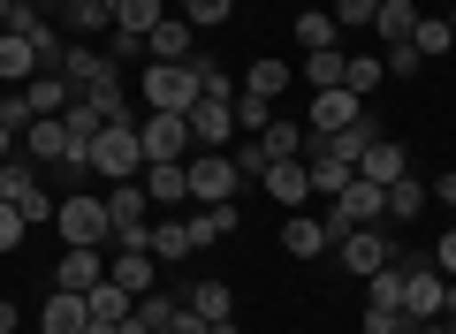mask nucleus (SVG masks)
<instances>
[{
  "label": "nucleus",
  "mask_w": 456,
  "mask_h": 334,
  "mask_svg": "<svg viewBox=\"0 0 456 334\" xmlns=\"http://www.w3.org/2000/svg\"><path fill=\"white\" fill-rule=\"evenodd\" d=\"M92 167H99L107 183H137V175H145V144H137V122H107V129H99V137H92Z\"/></svg>",
  "instance_id": "f03ea898"
},
{
  "label": "nucleus",
  "mask_w": 456,
  "mask_h": 334,
  "mask_svg": "<svg viewBox=\"0 0 456 334\" xmlns=\"http://www.w3.org/2000/svg\"><path fill=\"white\" fill-rule=\"evenodd\" d=\"M31 191H38V159H31V152H23V159H0V198L23 206Z\"/></svg>",
  "instance_id": "7c9ffc66"
},
{
  "label": "nucleus",
  "mask_w": 456,
  "mask_h": 334,
  "mask_svg": "<svg viewBox=\"0 0 456 334\" xmlns=\"http://www.w3.org/2000/svg\"><path fill=\"white\" fill-rule=\"evenodd\" d=\"M183 304H191L206 327H221V319H236V304H228V281H191L183 289Z\"/></svg>",
  "instance_id": "b1692460"
},
{
  "label": "nucleus",
  "mask_w": 456,
  "mask_h": 334,
  "mask_svg": "<svg viewBox=\"0 0 456 334\" xmlns=\"http://www.w3.org/2000/svg\"><path fill=\"white\" fill-rule=\"evenodd\" d=\"M380 69H388V77H419V46H388V53H380Z\"/></svg>",
  "instance_id": "37998d69"
},
{
  "label": "nucleus",
  "mask_w": 456,
  "mask_h": 334,
  "mask_svg": "<svg viewBox=\"0 0 456 334\" xmlns=\"http://www.w3.org/2000/svg\"><path fill=\"white\" fill-rule=\"evenodd\" d=\"M411 334H449V327H441V319H419V327H411Z\"/></svg>",
  "instance_id": "603ef678"
},
{
  "label": "nucleus",
  "mask_w": 456,
  "mask_h": 334,
  "mask_svg": "<svg viewBox=\"0 0 456 334\" xmlns=\"http://www.w3.org/2000/svg\"><path fill=\"white\" fill-rule=\"evenodd\" d=\"M53 228H61V243H84V251H107L114 243L107 198H92V191H69L61 206H53Z\"/></svg>",
  "instance_id": "f257e3e1"
},
{
  "label": "nucleus",
  "mask_w": 456,
  "mask_h": 334,
  "mask_svg": "<svg viewBox=\"0 0 456 334\" xmlns=\"http://www.w3.org/2000/svg\"><path fill=\"white\" fill-rule=\"evenodd\" d=\"M183 122H191V144H206V152H228V137H236V107L228 99H198Z\"/></svg>",
  "instance_id": "6e6552de"
},
{
  "label": "nucleus",
  "mask_w": 456,
  "mask_h": 334,
  "mask_svg": "<svg viewBox=\"0 0 456 334\" xmlns=\"http://www.w3.org/2000/svg\"><path fill=\"white\" fill-rule=\"evenodd\" d=\"M61 23L77 38H92V31H114V0H61Z\"/></svg>",
  "instance_id": "bb28decb"
},
{
  "label": "nucleus",
  "mask_w": 456,
  "mask_h": 334,
  "mask_svg": "<svg viewBox=\"0 0 456 334\" xmlns=\"http://www.w3.org/2000/svg\"><path fill=\"white\" fill-rule=\"evenodd\" d=\"M449 31H456V8H449Z\"/></svg>",
  "instance_id": "6e6d98bb"
},
{
  "label": "nucleus",
  "mask_w": 456,
  "mask_h": 334,
  "mask_svg": "<svg viewBox=\"0 0 456 334\" xmlns=\"http://www.w3.org/2000/svg\"><path fill=\"white\" fill-rule=\"evenodd\" d=\"M175 312H183V297H175V289H145L130 319H137V327H145V334H160V327H167V319H175Z\"/></svg>",
  "instance_id": "c756f323"
},
{
  "label": "nucleus",
  "mask_w": 456,
  "mask_h": 334,
  "mask_svg": "<svg viewBox=\"0 0 456 334\" xmlns=\"http://www.w3.org/2000/svg\"><path fill=\"white\" fill-rule=\"evenodd\" d=\"M145 251L160 258V266H175V258H191V228H183V221H160V228L145 236Z\"/></svg>",
  "instance_id": "f704fd0d"
},
{
  "label": "nucleus",
  "mask_w": 456,
  "mask_h": 334,
  "mask_svg": "<svg viewBox=\"0 0 456 334\" xmlns=\"http://www.w3.org/2000/svg\"><path fill=\"white\" fill-rule=\"evenodd\" d=\"M137 144H145V167H152V159H183V152H191V122L152 107L145 122H137Z\"/></svg>",
  "instance_id": "423d86ee"
},
{
  "label": "nucleus",
  "mask_w": 456,
  "mask_h": 334,
  "mask_svg": "<svg viewBox=\"0 0 456 334\" xmlns=\"http://www.w3.org/2000/svg\"><path fill=\"white\" fill-rule=\"evenodd\" d=\"M99 281H107V251L69 243V251H61V273H53V289H77V297H84V289H99Z\"/></svg>",
  "instance_id": "2eb2a0df"
},
{
  "label": "nucleus",
  "mask_w": 456,
  "mask_h": 334,
  "mask_svg": "<svg viewBox=\"0 0 456 334\" xmlns=\"http://www.w3.org/2000/svg\"><path fill=\"white\" fill-rule=\"evenodd\" d=\"M395 304H403L411 327H419V319H441V304H449V273L411 258V266H403V289H395Z\"/></svg>",
  "instance_id": "20e7f679"
},
{
  "label": "nucleus",
  "mask_w": 456,
  "mask_h": 334,
  "mask_svg": "<svg viewBox=\"0 0 456 334\" xmlns=\"http://www.w3.org/2000/svg\"><path fill=\"white\" fill-rule=\"evenodd\" d=\"M160 334H213V327H206V319H198V312H191V304H183V312H175V319H167V327H160Z\"/></svg>",
  "instance_id": "49530a36"
},
{
  "label": "nucleus",
  "mask_w": 456,
  "mask_h": 334,
  "mask_svg": "<svg viewBox=\"0 0 456 334\" xmlns=\"http://www.w3.org/2000/svg\"><path fill=\"white\" fill-rule=\"evenodd\" d=\"M305 137H312V129H305V122H289V114H274V122L259 129L266 159H305Z\"/></svg>",
  "instance_id": "412c9836"
},
{
  "label": "nucleus",
  "mask_w": 456,
  "mask_h": 334,
  "mask_svg": "<svg viewBox=\"0 0 456 334\" xmlns=\"http://www.w3.org/2000/svg\"><path fill=\"white\" fill-rule=\"evenodd\" d=\"M244 92H251V99H281V92H289V61H274V53L251 61V69H244Z\"/></svg>",
  "instance_id": "c85d7f7f"
},
{
  "label": "nucleus",
  "mask_w": 456,
  "mask_h": 334,
  "mask_svg": "<svg viewBox=\"0 0 456 334\" xmlns=\"http://www.w3.org/2000/svg\"><path fill=\"white\" fill-rule=\"evenodd\" d=\"M403 334H411V327H403Z\"/></svg>",
  "instance_id": "4d7b16f0"
},
{
  "label": "nucleus",
  "mask_w": 456,
  "mask_h": 334,
  "mask_svg": "<svg viewBox=\"0 0 456 334\" xmlns=\"http://www.w3.org/2000/svg\"><path fill=\"white\" fill-rule=\"evenodd\" d=\"M411 319H403V304H380V297H365V334H403Z\"/></svg>",
  "instance_id": "4c0bfd02"
},
{
  "label": "nucleus",
  "mask_w": 456,
  "mask_h": 334,
  "mask_svg": "<svg viewBox=\"0 0 456 334\" xmlns=\"http://www.w3.org/2000/svg\"><path fill=\"white\" fill-rule=\"evenodd\" d=\"M160 16H167V0H114V31H130V38H152Z\"/></svg>",
  "instance_id": "cd10ccee"
},
{
  "label": "nucleus",
  "mask_w": 456,
  "mask_h": 334,
  "mask_svg": "<svg viewBox=\"0 0 456 334\" xmlns=\"http://www.w3.org/2000/svg\"><path fill=\"white\" fill-rule=\"evenodd\" d=\"M31 77H38V53H31V38L0 31V84H31Z\"/></svg>",
  "instance_id": "a878e982"
},
{
  "label": "nucleus",
  "mask_w": 456,
  "mask_h": 334,
  "mask_svg": "<svg viewBox=\"0 0 456 334\" xmlns=\"http://www.w3.org/2000/svg\"><path fill=\"white\" fill-rule=\"evenodd\" d=\"M107 281L130 289V297H145V289H160V258H152V251H114L107 258Z\"/></svg>",
  "instance_id": "f8f14e48"
},
{
  "label": "nucleus",
  "mask_w": 456,
  "mask_h": 334,
  "mask_svg": "<svg viewBox=\"0 0 456 334\" xmlns=\"http://www.w3.org/2000/svg\"><path fill=\"white\" fill-rule=\"evenodd\" d=\"M380 84H388V69H380V53H350V77H342V92H350V99H373Z\"/></svg>",
  "instance_id": "473e14b6"
},
{
  "label": "nucleus",
  "mask_w": 456,
  "mask_h": 334,
  "mask_svg": "<svg viewBox=\"0 0 456 334\" xmlns=\"http://www.w3.org/2000/svg\"><path fill=\"white\" fill-rule=\"evenodd\" d=\"M92 327V312H84L77 289H46V304H38V334H84Z\"/></svg>",
  "instance_id": "1a4fd4ad"
},
{
  "label": "nucleus",
  "mask_w": 456,
  "mask_h": 334,
  "mask_svg": "<svg viewBox=\"0 0 456 334\" xmlns=\"http://www.w3.org/2000/svg\"><path fill=\"white\" fill-rule=\"evenodd\" d=\"M130 289H114V281H99V289H84V312H92V327H122L130 319Z\"/></svg>",
  "instance_id": "6ab92c4d"
},
{
  "label": "nucleus",
  "mask_w": 456,
  "mask_h": 334,
  "mask_svg": "<svg viewBox=\"0 0 456 334\" xmlns=\"http://www.w3.org/2000/svg\"><path fill=\"white\" fill-rule=\"evenodd\" d=\"M281 243H289V258H320V251H335V236H327V221H305V213H289V228H281Z\"/></svg>",
  "instance_id": "5701e85b"
},
{
  "label": "nucleus",
  "mask_w": 456,
  "mask_h": 334,
  "mask_svg": "<svg viewBox=\"0 0 456 334\" xmlns=\"http://www.w3.org/2000/svg\"><path fill=\"white\" fill-rule=\"evenodd\" d=\"M16 92H23V107H31V122H53V114H69V107H77L69 77H31V84H16Z\"/></svg>",
  "instance_id": "4468645a"
},
{
  "label": "nucleus",
  "mask_w": 456,
  "mask_h": 334,
  "mask_svg": "<svg viewBox=\"0 0 456 334\" xmlns=\"http://www.w3.org/2000/svg\"><path fill=\"white\" fill-rule=\"evenodd\" d=\"M0 334H23V327H16V304H0Z\"/></svg>",
  "instance_id": "3c124183"
},
{
  "label": "nucleus",
  "mask_w": 456,
  "mask_h": 334,
  "mask_svg": "<svg viewBox=\"0 0 456 334\" xmlns=\"http://www.w3.org/2000/svg\"><path fill=\"white\" fill-rule=\"evenodd\" d=\"M228 8H236V0H183L175 16H183V23L198 31V23H228Z\"/></svg>",
  "instance_id": "ea45409f"
},
{
  "label": "nucleus",
  "mask_w": 456,
  "mask_h": 334,
  "mask_svg": "<svg viewBox=\"0 0 456 334\" xmlns=\"http://www.w3.org/2000/svg\"><path fill=\"white\" fill-rule=\"evenodd\" d=\"M23 236H31V221H23V213L8 206V198H0V251H16Z\"/></svg>",
  "instance_id": "79ce46f5"
},
{
  "label": "nucleus",
  "mask_w": 456,
  "mask_h": 334,
  "mask_svg": "<svg viewBox=\"0 0 456 334\" xmlns=\"http://www.w3.org/2000/svg\"><path fill=\"white\" fill-rule=\"evenodd\" d=\"M236 183H244V175H236V159H228V152H206L191 167V198H198V206H236Z\"/></svg>",
  "instance_id": "0eeeda50"
},
{
  "label": "nucleus",
  "mask_w": 456,
  "mask_h": 334,
  "mask_svg": "<svg viewBox=\"0 0 456 334\" xmlns=\"http://www.w3.org/2000/svg\"><path fill=\"white\" fill-rule=\"evenodd\" d=\"M145 198L152 206H183V198H191V167H183V159H152L145 167Z\"/></svg>",
  "instance_id": "dca6fc26"
},
{
  "label": "nucleus",
  "mask_w": 456,
  "mask_h": 334,
  "mask_svg": "<svg viewBox=\"0 0 456 334\" xmlns=\"http://www.w3.org/2000/svg\"><path fill=\"white\" fill-rule=\"evenodd\" d=\"M145 53H152V61H191V23H183V16H160V23H152V38H145Z\"/></svg>",
  "instance_id": "f3484780"
},
{
  "label": "nucleus",
  "mask_w": 456,
  "mask_h": 334,
  "mask_svg": "<svg viewBox=\"0 0 456 334\" xmlns=\"http://www.w3.org/2000/svg\"><path fill=\"white\" fill-rule=\"evenodd\" d=\"M0 122L16 129V137H23V129H31V107H23V92H8V99H0Z\"/></svg>",
  "instance_id": "c03bdc74"
},
{
  "label": "nucleus",
  "mask_w": 456,
  "mask_h": 334,
  "mask_svg": "<svg viewBox=\"0 0 456 334\" xmlns=\"http://www.w3.org/2000/svg\"><path fill=\"white\" fill-rule=\"evenodd\" d=\"M198 69L191 61H152L145 69V107H160V114H191L198 107Z\"/></svg>",
  "instance_id": "7ed1b4c3"
},
{
  "label": "nucleus",
  "mask_w": 456,
  "mask_h": 334,
  "mask_svg": "<svg viewBox=\"0 0 456 334\" xmlns=\"http://www.w3.org/2000/svg\"><path fill=\"white\" fill-rule=\"evenodd\" d=\"M411 46H419V61H441V53H456V31H449V16H419Z\"/></svg>",
  "instance_id": "2f4dec72"
},
{
  "label": "nucleus",
  "mask_w": 456,
  "mask_h": 334,
  "mask_svg": "<svg viewBox=\"0 0 456 334\" xmlns=\"http://www.w3.org/2000/svg\"><path fill=\"white\" fill-rule=\"evenodd\" d=\"M191 251H206V243H221V236H236V206H198L191 221Z\"/></svg>",
  "instance_id": "4be33fe9"
},
{
  "label": "nucleus",
  "mask_w": 456,
  "mask_h": 334,
  "mask_svg": "<svg viewBox=\"0 0 456 334\" xmlns=\"http://www.w3.org/2000/svg\"><path fill=\"white\" fill-rule=\"evenodd\" d=\"M434 198H441V206H456V167H449V175L434 183Z\"/></svg>",
  "instance_id": "09e8293b"
},
{
  "label": "nucleus",
  "mask_w": 456,
  "mask_h": 334,
  "mask_svg": "<svg viewBox=\"0 0 456 334\" xmlns=\"http://www.w3.org/2000/svg\"><path fill=\"white\" fill-rule=\"evenodd\" d=\"M335 258H342V273L373 281L380 266H395V236H388V228H350V236L335 243Z\"/></svg>",
  "instance_id": "39448f33"
},
{
  "label": "nucleus",
  "mask_w": 456,
  "mask_h": 334,
  "mask_svg": "<svg viewBox=\"0 0 456 334\" xmlns=\"http://www.w3.org/2000/svg\"><path fill=\"white\" fill-rule=\"evenodd\" d=\"M213 334H236V319H221V327H213Z\"/></svg>",
  "instance_id": "5fc2aeb1"
},
{
  "label": "nucleus",
  "mask_w": 456,
  "mask_h": 334,
  "mask_svg": "<svg viewBox=\"0 0 456 334\" xmlns=\"http://www.w3.org/2000/svg\"><path fill=\"white\" fill-rule=\"evenodd\" d=\"M228 107H236V129H244V137H259V129L274 122V99H251V92H236Z\"/></svg>",
  "instance_id": "e433bc0d"
},
{
  "label": "nucleus",
  "mask_w": 456,
  "mask_h": 334,
  "mask_svg": "<svg viewBox=\"0 0 456 334\" xmlns=\"http://www.w3.org/2000/svg\"><path fill=\"white\" fill-rule=\"evenodd\" d=\"M0 159H16V129L8 122H0Z\"/></svg>",
  "instance_id": "8fccbe9b"
},
{
  "label": "nucleus",
  "mask_w": 456,
  "mask_h": 334,
  "mask_svg": "<svg viewBox=\"0 0 456 334\" xmlns=\"http://www.w3.org/2000/svg\"><path fill=\"white\" fill-rule=\"evenodd\" d=\"M358 175L388 191V183H403V175H411V152H403L395 137H373V144H365V159H358Z\"/></svg>",
  "instance_id": "9d476101"
},
{
  "label": "nucleus",
  "mask_w": 456,
  "mask_h": 334,
  "mask_svg": "<svg viewBox=\"0 0 456 334\" xmlns=\"http://www.w3.org/2000/svg\"><path fill=\"white\" fill-rule=\"evenodd\" d=\"M8 16H16V0H0V31H8Z\"/></svg>",
  "instance_id": "864d4df0"
},
{
  "label": "nucleus",
  "mask_w": 456,
  "mask_h": 334,
  "mask_svg": "<svg viewBox=\"0 0 456 334\" xmlns=\"http://www.w3.org/2000/svg\"><path fill=\"white\" fill-rule=\"evenodd\" d=\"M327 16H335L342 31H358V23H373V16H380V0H335Z\"/></svg>",
  "instance_id": "a19ab883"
},
{
  "label": "nucleus",
  "mask_w": 456,
  "mask_h": 334,
  "mask_svg": "<svg viewBox=\"0 0 456 334\" xmlns=\"http://www.w3.org/2000/svg\"><path fill=\"white\" fill-rule=\"evenodd\" d=\"M426 198H434V191H426L419 175H403V183H388V221H419V213H426Z\"/></svg>",
  "instance_id": "c9c22d12"
},
{
  "label": "nucleus",
  "mask_w": 456,
  "mask_h": 334,
  "mask_svg": "<svg viewBox=\"0 0 456 334\" xmlns=\"http://www.w3.org/2000/svg\"><path fill=\"white\" fill-rule=\"evenodd\" d=\"M434 266L456 281V228H441V243H434Z\"/></svg>",
  "instance_id": "a18cd8bd"
},
{
  "label": "nucleus",
  "mask_w": 456,
  "mask_h": 334,
  "mask_svg": "<svg viewBox=\"0 0 456 334\" xmlns=\"http://www.w3.org/2000/svg\"><path fill=\"white\" fill-rule=\"evenodd\" d=\"M228 159H236V175H266L274 159H266V144L259 137H244V144H228Z\"/></svg>",
  "instance_id": "58836bf2"
},
{
  "label": "nucleus",
  "mask_w": 456,
  "mask_h": 334,
  "mask_svg": "<svg viewBox=\"0 0 456 334\" xmlns=\"http://www.w3.org/2000/svg\"><path fill=\"white\" fill-rule=\"evenodd\" d=\"M358 114H365V99H350V92L335 84V92H312V114H305V129H320V137H327V129H350Z\"/></svg>",
  "instance_id": "ddd939ff"
},
{
  "label": "nucleus",
  "mask_w": 456,
  "mask_h": 334,
  "mask_svg": "<svg viewBox=\"0 0 456 334\" xmlns=\"http://www.w3.org/2000/svg\"><path fill=\"white\" fill-rule=\"evenodd\" d=\"M342 77H350V46H320V53H305V84H312V92H335Z\"/></svg>",
  "instance_id": "aec40b11"
},
{
  "label": "nucleus",
  "mask_w": 456,
  "mask_h": 334,
  "mask_svg": "<svg viewBox=\"0 0 456 334\" xmlns=\"http://www.w3.org/2000/svg\"><path fill=\"white\" fill-rule=\"evenodd\" d=\"M23 152H31L38 167H61V159H69V129H61V114H53V122H31V129H23Z\"/></svg>",
  "instance_id": "a211bd4d"
},
{
  "label": "nucleus",
  "mask_w": 456,
  "mask_h": 334,
  "mask_svg": "<svg viewBox=\"0 0 456 334\" xmlns=\"http://www.w3.org/2000/svg\"><path fill=\"white\" fill-rule=\"evenodd\" d=\"M107 53H114V61H130V53H145V38H130V31H107Z\"/></svg>",
  "instance_id": "de8ad7c7"
},
{
  "label": "nucleus",
  "mask_w": 456,
  "mask_h": 334,
  "mask_svg": "<svg viewBox=\"0 0 456 334\" xmlns=\"http://www.w3.org/2000/svg\"><path fill=\"white\" fill-rule=\"evenodd\" d=\"M373 31H380V46H411V31H419V8H411V0H380Z\"/></svg>",
  "instance_id": "393cba45"
},
{
  "label": "nucleus",
  "mask_w": 456,
  "mask_h": 334,
  "mask_svg": "<svg viewBox=\"0 0 456 334\" xmlns=\"http://www.w3.org/2000/svg\"><path fill=\"white\" fill-rule=\"evenodd\" d=\"M259 183H266V198H274L281 213H297V206L312 198V175H305V159H274V167H266Z\"/></svg>",
  "instance_id": "9b49d317"
},
{
  "label": "nucleus",
  "mask_w": 456,
  "mask_h": 334,
  "mask_svg": "<svg viewBox=\"0 0 456 334\" xmlns=\"http://www.w3.org/2000/svg\"><path fill=\"white\" fill-rule=\"evenodd\" d=\"M297 46L320 53V46H342V23L327 16V8H312V16H297Z\"/></svg>",
  "instance_id": "72a5a7b5"
}]
</instances>
